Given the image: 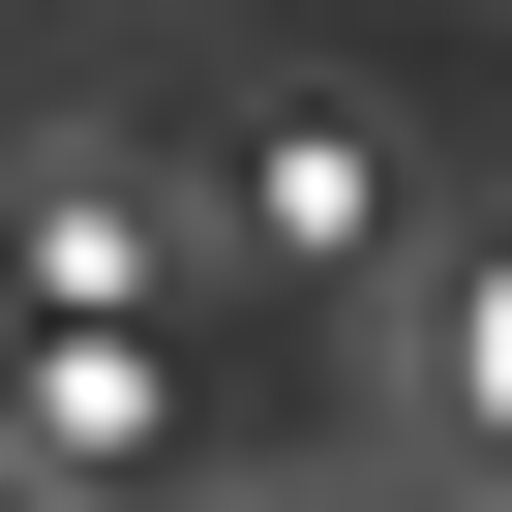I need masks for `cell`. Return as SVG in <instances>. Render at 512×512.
Wrapping results in <instances>:
<instances>
[{
  "mask_svg": "<svg viewBox=\"0 0 512 512\" xmlns=\"http://www.w3.org/2000/svg\"><path fill=\"white\" fill-rule=\"evenodd\" d=\"M422 392H452V452H512V241L422 272Z\"/></svg>",
  "mask_w": 512,
  "mask_h": 512,
  "instance_id": "2",
  "label": "cell"
},
{
  "mask_svg": "<svg viewBox=\"0 0 512 512\" xmlns=\"http://www.w3.org/2000/svg\"><path fill=\"white\" fill-rule=\"evenodd\" d=\"M241 241L272 272H392V121L362 91H241Z\"/></svg>",
  "mask_w": 512,
  "mask_h": 512,
  "instance_id": "1",
  "label": "cell"
}]
</instances>
